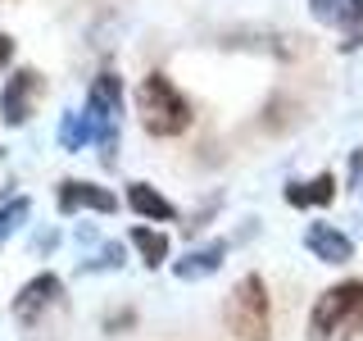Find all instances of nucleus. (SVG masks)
<instances>
[{
    "mask_svg": "<svg viewBox=\"0 0 363 341\" xmlns=\"http://www.w3.org/2000/svg\"><path fill=\"white\" fill-rule=\"evenodd\" d=\"M64 301V282L55 278V273H37L32 282H23L18 296H14V318L23 328H32V323H41L45 310H55V305Z\"/></svg>",
    "mask_w": 363,
    "mask_h": 341,
    "instance_id": "nucleus-6",
    "label": "nucleus"
},
{
    "mask_svg": "<svg viewBox=\"0 0 363 341\" xmlns=\"http://www.w3.org/2000/svg\"><path fill=\"white\" fill-rule=\"evenodd\" d=\"M128 205L141 219H155V223H168V219H177V210H173V200L168 196H159V191L150 187V182H132L128 187Z\"/></svg>",
    "mask_w": 363,
    "mask_h": 341,
    "instance_id": "nucleus-11",
    "label": "nucleus"
},
{
    "mask_svg": "<svg viewBox=\"0 0 363 341\" xmlns=\"http://www.w3.org/2000/svg\"><path fill=\"white\" fill-rule=\"evenodd\" d=\"M350 178H354V182L363 178V146H359V151H354V159H350Z\"/></svg>",
    "mask_w": 363,
    "mask_h": 341,
    "instance_id": "nucleus-20",
    "label": "nucleus"
},
{
    "mask_svg": "<svg viewBox=\"0 0 363 341\" xmlns=\"http://www.w3.org/2000/svg\"><path fill=\"white\" fill-rule=\"evenodd\" d=\"M41 91H45V77L37 68H14L5 91H0V123H5V128H23V123L32 119V109H37Z\"/></svg>",
    "mask_w": 363,
    "mask_h": 341,
    "instance_id": "nucleus-5",
    "label": "nucleus"
},
{
    "mask_svg": "<svg viewBox=\"0 0 363 341\" xmlns=\"http://www.w3.org/2000/svg\"><path fill=\"white\" fill-rule=\"evenodd\" d=\"M309 9H313V18H318V23H336L340 0H309Z\"/></svg>",
    "mask_w": 363,
    "mask_h": 341,
    "instance_id": "nucleus-17",
    "label": "nucleus"
},
{
    "mask_svg": "<svg viewBox=\"0 0 363 341\" xmlns=\"http://www.w3.org/2000/svg\"><path fill=\"white\" fill-rule=\"evenodd\" d=\"M363 332V278L336 282L313 301L309 337L313 341H354Z\"/></svg>",
    "mask_w": 363,
    "mask_h": 341,
    "instance_id": "nucleus-1",
    "label": "nucleus"
},
{
    "mask_svg": "<svg viewBox=\"0 0 363 341\" xmlns=\"http://www.w3.org/2000/svg\"><path fill=\"white\" fill-rule=\"evenodd\" d=\"M86 119L96 128V146H100V164L113 168L118 164V114H123V82L118 73H100L86 91Z\"/></svg>",
    "mask_w": 363,
    "mask_h": 341,
    "instance_id": "nucleus-4",
    "label": "nucleus"
},
{
    "mask_svg": "<svg viewBox=\"0 0 363 341\" xmlns=\"http://www.w3.org/2000/svg\"><path fill=\"white\" fill-rule=\"evenodd\" d=\"M227 328L236 341H272V310H268V287L259 273H245L227 296Z\"/></svg>",
    "mask_w": 363,
    "mask_h": 341,
    "instance_id": "nucleus-3",
    "label": "nucleus"
},
{
    "mask_svg": "<svg viewBox=\"0 0 363 341\" xmlns=\"http://www.w3.org/2000/svg\"><path fill=\"white\" fill-rule=\"evenodd\" d=\"M86 141H96V128H91V119H86V109H68L64 119H60V146L64 151H82Z\"/></svg>",
    "mask_w": 363,
    "mask_h": 341,
    "instance_id": "nucleus-13",
    "label": "nucleus"
},
{
    "mask_svg": "<svg viewBox=\"0 0 363 341\" xmlns=\"http://www.w3.org/2000/svg\"><path fill=\"white\" fill-rule=\"evenodd\" d=\"M9 60H14V37L0 32V64H9Z\"/></svg>",
    "mask_w": 363,
    "mask_h": 341,
    "instance_id": "nucleus-19",
    "label": "nucleus"
},
{
    "mask_svg": "<svg viewBox=\"0 0 363 341\" xmlns=\"http://www.w3.org/2000/svg\"><path fill=\"white\" fill-rule=\"evenodd\" d=\"M136 109H141V128L150 136H182L191 128V100L173 87L168 73H145L141 77Z\"/></svg>",
    "mask_w": 363,
    "mask_h": 341,
    "instance_id": "nucleus-2",
    "label": "nucleus"
},
{
    "mask_svg": "<svg viewBox=\"0 0 363 341\" xmlns=\"http://www.w3.org/2000/svg\"><path fill=\"white\" fill-rule=\"evenodd\" d=\"M55 200H60V214H77V210L113 214V210H118V196H113L109 187H96V182H82V178H68V182H60Z\"/></svg>",
    "mask_w": 363,
    "mask_h": 341,
    "instance_id": "nucleus-7",
    "label": "nucleus"
},
{
    "mask_svg": "<svg viewBox=\"0 0 363 341\" xmlns=\"http://www.w3.org/2000/svg\"><path fill=\"white\" fill-rule=\"evenodd\" d=\"M132 246L141 250L145 269H159V264L168 259V237H164V232H155V227H145V223H136V227H132Z\"/></svg>",
    "mask_w": 363,
    "mask_h": 341,
    "instance_id": "nucleus-14",
    "label": "nucleus"
},
{
    "mask_svg": "<svg viewBox=\"0 0 363 341\" xmlns=\"http://www.w3.org/2000/svg\"><path fill=\"white\" fill-rule=\"evenodd\" d=\"M336 28H340V50H359L363 45V0H340V14H336Z\"/></svg>",
    "mask_w": 363,
    "mask_h": 341,
    "instance_id": "nucleus-12",
    "label": "nucleus"
},
{
    "mask_svg": "<svg viewBox=\"0 0 363 341\" xmlns=\"http://www.w3.org/2000/svg\"><path fill=\"white\" fill-rule=\"evenodd\" d=\"M223 255H227V242H209V246H196V250H186V255L173 264V273L182 282H200V278H209V273H218L223 269Z\"/></svg>",
    "mask_w": 363,
    "mask_h": 341,
    "instance_id": "nucleus-9",
    "label": "nucleus"
},
{
    "mask_svg": "<svg viewBox=\"0 0 363 341\" xmlns=\"http://www.w3.org/2000/svg\"><path fill=\"white\" fill-rule=\"evenodd\" d=\"M132 323H136V314L132 310H118V314L105 318V332H123V328H132Z\"/></svg>",
    "mask_w": 363,
    "mask_h": 341,
    "instance_id": "nucleus-18",
    "label": "nucleus"
},
{
    "mask_svg": "<svg viewBox=\"0 0 363 341\" xmlns=\"http://www.w3.org/2000/svg\"><path fill=\"white\" fill-rule=\"evenodd\" d=\"M118 264H123V246H118V242H109V246L100 250V255L91 259L86 269H118Z\"/></svg>",
    "mask_w": 363,
    "mask_h": 341,
    "instance_id": "nucleus-16",
    "label": "nucleus"
},
{
    "mask_svg": "<svg viewBox=\"0 0 363 341\" xmlns=\"http://www.w3.org/2000/svg\"><path fill=\"white\" fill-rule=\"evenodd\" d=\"M336 200V173H318L309 182H286V205L295 210H313V205H332Z\"/></svg>",
    "mask_w": 363,
    "mask_h": 341,
    "instance_id": "nucleus-10",
    "label": "nucleus"
},
{
    "mask_svg": "<svg viewBox=\"0 0 363 341\" xmlns=\"http://www.w3.org/2000/svg\"><path fill=\"white\" fill-rule=\"evenodd\" d=\"M28 214H32V200L28 196H9L5 205H0V246H5L9 237L28 223Z\"/></svg>",
    "mask_w": 363,
    "mask_h": 341,
    "instance_id": "nucleus-15",
    "label": "nucleus"
},
{
    "mask_svg": "<svg viewBox=\"0 0 363 341\" xmlns=\"http://www.w3.org/2000/svg\"><path fill=\"white\" fill-rule=\"evenodd\" d=\"M304 246H309L313 259H323V264H345V259H354V242H350L345 232H336L332 223H313L309 232H304Z\"/></svg>",
    "mask_w": 363,
    "mask_h": 341,
    "instance_id": "nucleus-8",
    "label": "nucleus"
}]
</instances>
